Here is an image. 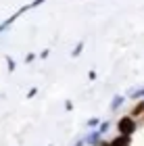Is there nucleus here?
<instances>
[{
  "label": "nucleus",
  "instance_id": "nucleus-17",
  "mask_svg": "<svg viewBox=\"0 0 144 146\" xmlns=\"http://www.w3.org/2000/svg\"><path fill=\"white\" fill-rule=\"evenodd\" d=\"M98 146H109V140H102V142L98 144Z\"/></svg>",
  "mask_w": 144,
  "mask_h": 146
},
{
  "label": "nucleus",
  "instance_id": "nucleus-12",
  "mask_svg": "<svg viewBox=\"0 0 144 146\" xmlns=\"http://www.w3.org/2000/svg\"><path fill=\"white\" fill-rule=\"evenodd\" d=\"M48 56H50V50H48V48H44V50L40 52V54H38V58H42V61H46Z\"/></svg>",
  "mask_w": 144,
  "mask_h": 146
},
{
  "label": "nucleus",
  "instance_id": "nucleus-6",
  "mask_svg": "<svg viewBox=\"0 0 144 146\" xmlns=\"http://www.w3.org/2000/svg\"><path fill=\"white\" fill-rule=\"evenodd\" d=\"M4 63H6V71H9V73H15V69H17L15 58H13V56H4Z\"/></svg>",
  "mask_w": 144,
  "mask_h": 146
},
{
  "label": "nucleus",
  "instance_id": "nucleus-14",
  "mask_svg": "<svg viewBox=\"0 0 144 146\" xmlns=\"http://www.w3.org/2000/svg\"><path fill=\"white\" fill-rule=\"evenodd\" d=\"M65 111H67V113H71V111H73V100H69V98L65 100Z\"/></svg>",
  "mask_w": 144,
  "mask_h": 146
},
{
  "label": "nucleus",
  "instance_id": "nucleus-7",
  "mask_svg": "<svg viewBox=\"0 0 144 146\" xmlns=\"http://www.w3.org/2000/svg\"><path fill=\"white\" fill-rule=\"evenodd\" d=\"M84 46H86L84 42H77V44L73 46V50H71V58H77V56H80L82 52H84Z\"/></svg>",
  "mask_w": 144,
  "mask_h": 146
},
{
  "label": "nucleus",
  "instance_id": "nucleus-4",
  "mask_svg": "<svg viewBox=\"0 0 144 146\" xmlns=\"http://www.w3.org/2000/svg\"><path fill=\"white\" fill-rule=\"evenodd\" d=\"M127 115H129V117H134V119H138V117H142V115H144V98H140V100L134 104V109L129 111Z\"/></svg>",
  "mask_w": 144,
  "mask_h": 146
},
{
  "label": "nucleus",
  "instance_id": "nucleus-11",
  "mask_svg": "<svg viewBox=\"0 0 144 146\" xmlns=\"http://www.w3.org/2000/svg\"><path fill=\"white\" fill-rule=\"evenodd\" d=\"M36 96H38V88H29L27 94H25V98H27V100H31V98H36Z\"/></svg>",
  "mask_w": 144,
  "mask_h": 146
},
{
  "label": "nucleus",
  "instance_id": "nucleus-19",
  "mask_svg": "<svg viewBox=\"0 0 144 146\" xmlns=\"http://www.w3.org/2000/svg\"><path fill=\"white\" fill-rule=\"evenodd\" d=\"M142 119H144V115H142Z\"/></svg>",
  "mask_w": 144,
  "mask_h": 146
},
{
  "label": "nucleus",
  "instance_id": "nucleus-3",
  "mask_svg": "<svg viewBox=\"0 0 144 146\" xmlns=\"http://www.w3.org/2000/svg\"><path fill=\"white\" fill-rule=\"evenodd\" d=\"M109 146H132V138L129 136H113L109 140Z\"/></svg>",
  "mask_w": 144,
  "mask_h": 146
},
{
  "label": "nucleus",
  "instance_id": "nucleus-13",
  "mask_svg": "<svg viewBox=\"0 0 144 146\" xmlns=\"http://www.w3.org/2000/svg\"><path fill=\"white\" fill-rule=\"evenodd\" d=\"M44 2H46V0H31V2H29V9H38V6L44 4Z\"/></svg>",
  "mask_w": 144,
  "mask_h": 146
},
{
  "label": "nucleus",
  "instance_id": "nucleus-10",
  "mask_svg": "<svg viewBox=\"0 0 144 146\" xmlns=\"http://www.w3.org/2000/svg\"><path fill=\"white\" fill-rule=\"evenodd\" d=\"M36 58H38L36 52H27V54H25V58H23V63H25V65H29V63H34Z\"/></svg>",
  "mask_w": 144,
  "mask_h": 146
},
{
  "label": "nucleus",
  "instance_id": "nucleus-1",
  "mask_svg": "<svg viewBox=\"0 0 144 146\" xmlns=\"http://www.w3.org/2000/svg\"><path fill=\"white\" fill-rule=\"evenodd\" d=\"M115 127H117V134L119 136H129L132 138L136 134V129H138V121H136L134 117H129V115H123V117L117 119Z\"/></svg>",
  "mask_w": 144,
  "mask_h": 146
},
{
  "label": "nucleus",
  "instance_id": "nucleus-15",
  "mask_svg": "<svg viewBox=\"0 0 144 146\" xmlns=\"http://www.w3.org/2000/svg\"><path fill=\"white\" fill-rule=\"evenodd\" d=\"M96 77H98V75H96V71H94V69H90V71H88V79H90V82H96Z\"/></svg>",
  "mask_w": 144,
  "mask_h": 146
},
{
  "label": "nucleus",
  "instance_id": "nucleus-5",
  "mask_svg": "<svg viewBox=\"0 0 144 146\" xmlns=\"http://www.w3.org/2000/svg\"><path fill=\"white\" fill-rule=\"evenodd\" d=\"M123 102H125V96H123V94H115L113 100H111V104H109V109L111 111H119L123 107Z\"/></svg>",
  "mask_w": 144,
  "mask_h": 146
},
{
  "label": "nucleus",
  "instance_id": "nucleus-18",
  "mask_svg": "<svg viewBox=\"0 0 144 146\" xmlns=\"http://www.w3.org/2000/svg\"><path fill=\"white\" fill-rule=\"evenodd\" d=\"M48 146H52V144H48Z\"/></svg>",
  "mask_w": 144,
  "mask_h": 146
},
{
  "label": "nucleus",
  "instance_id": "nucleus-9",
  "mask_svg": "<svg viewBox=\"0 0 144 146\" xmlns=\"http://www.w3.org/2000/svg\"><path fill=\"white\" fill-rule=\"evenodd\" d=\"M109 129H111V121H100V125H98V131H100V134L104 136Z\"/></svg>",
  "mask_w": 144,
  "mask_h": 146
},
{
  "label": "nucleus",
  "instance_id": "nucleus-2",
  "mask_svg": "<svg viewBox=\"0 0 144 146\" xmlns=\"http://www.w3.org/2000/svg\"><path fill=\"white\" fill-rule=\"evenodd\" d=\"M84 140H86V144H88V146H98V144L104 140V138H102V134H100L98 129H90Z\"/></svg>",
  "mask_w": 144,
  "mask_h": 146
},
{
  "label": "nucleus",
  "instance_id": "nucleus-16",
  "mask_svg": "<svg viewBox=\"0 0 144 146\" xmlns=\"http://www.w3.org/2000/svg\"><path fill=\"white\" fill-rule=\"evenodd\" d=\"M75 146H86V140H84V138H80V140L75 142Z\"/></svg>",
  "mask_w": 144,
  "mask_h": 146
},
{
  "label": "nucleus",
  "instance_id": "nucleus-8",
  "mask_svg": "<svg viewBox=\"0 0 144 146\" xmlns=\"http://www.w3.org/2000/svg\"><path fill=\"white\" fill-rule=\"evenodd\" d=\"M100 121H102V119H98V117H90L88 121H86V127H88V129H98Z\"/></svg>",
  "mask_w": 144,
  "mask_h": 146
}]
</instances>
